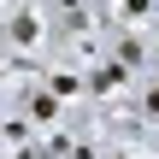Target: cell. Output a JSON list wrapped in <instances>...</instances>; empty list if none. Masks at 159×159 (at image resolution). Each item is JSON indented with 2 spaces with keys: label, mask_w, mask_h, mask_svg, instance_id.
<instances>
[{
  "label": "cell",
  "mask_w": 159,
  "mask_h": 159,
  "mask_svg": "<svg viewBox=\"0 0 159 159\" xmlns=\"http://www.w3.org/2000/svg\"><path fill=\"white\" fill-rule=\"evenodd\" d=\"M30 112H35V124H53V112H59V100H53V94H35V100H30Z\"/></svg>",
  "instance_id": "6da1fadb"
}]
</instances>
